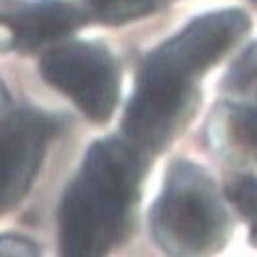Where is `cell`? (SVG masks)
Listing matches in <instances>:
<instances>
[{"mask_svg": "<svg viewBox=\"0 0 257 257\" xmlns=\"http://www.w3.org/2000/svg\"><path fill=\"white\" fill-rule=\"evenodd\" d=\"M241 11H214L188 23L153 49L137 76L122 118V137L151 157L190 120L198 104V80L247 33Z\"/></svg>", "mask_w": 257, "mask_h": 257, "instance_id": "obj_1", "label": "cell"}, {"mask_svg": "<svg viewBox=\"0 0 257 257\" xmlns=\"http://www.w3.org/2000/svg\"><path fill=\"white\" fill-rule=\"evenodd\" d=\"M147 155L124 137L94 141L63 192L59 204V247L70 257L112 251L131 227Z\"/></svg>", "mask_w": 257, "mask_h": 257, "instance_id": "obj_2", "label": "cell"}, {"mask_svg": "<svg viewBox=\"0 0 257 257\" xmlns=\"http://www.w3.org/2000/svg\"><path fill=\"white\" fill-rule=\"evenodd\" d=\"M151 235L170 255H204L224 245L231 220L212 178L190 162H176L149 214Z\"/></svg>", "mask_w": 257, "mask_h": 257, "instance_id": "obj_3", "label": "cell"}, {"mask_svg": "<svg viewBox=\"0 0 257 257\" xmlns=\"http://www.w3.org/2000/svg\"><path fill=\"white\" fill-rule=\"evenodd\" d=\"M43 80L92 122L112 118L120 98V68L108 47L96 41H57L41 55Z\"/></svg>", "mask_w": 257, "mask_h": 257, "instance_id": "obj_4", "label": "cell"}, {"mask_svg": "<svg viewBox=\"0 0 257 257\" xmlns=\"http://www.w3.org/2000/svg\"><path fill=\"white\" fill-rule=\"evenodd\" d=\"M57 120L39 110H21L0 120V214L33 186Z\"/></svg>", "mask_w": 257, "mask_h": 257, "instance_id": "obj_5", "label": "cell"}, {"mask_svg": "<svg viewBox=\"0 0 257 257\" xmlns=\"http://www.w3.org/2000/svg\"><path fill=\"white\" fill-rule=\"evenodd\" d=\"M84 21V11L66 0H9L0 5V51L47 49Z\"/></svg>", "mask_w": 257, "mask_h": 257, "instance_id": "obj_6", "label": "cell"}, {"mask_svg": "<svg viewBox=\"0 0 257 257\" xmlns=\"http://www.w3.org/2000/svg\"><path fill=\"white\" fill-rule=\"evenodd\" d=\"M212 147L233 164H257V104H220L208 124Z\"/></svg>", "mask_w": 257, "mask_h": 257, "instance_id": "obj_7", "label": "cell"}, {"mask_svg": "<svg viewBox=\"0 0 257 257\" xmlns=\"http://www.w3.org/2000/svg\"><path fill=\"white\" fill-rule=\"evenodd\" d=\"M231 204L249 220H257V176H241L227 188Z\"/></svg>", "mask_w": 257, "mask_h": 257, "instance_id": "obj_8", "label": "cell"}, {"mask_svg": "<svg viewBox=\"0 0 257 257\" xmlns=\"http://www.w3.org/2000/svg\"><path fill=\"white\" fill-rule=\"evenodd\" d=\"M253 84H257V43L241 55L227 80L231 90H247Z\"/></svg>", "mask_w": 257, "mask_h": 257, "instance_id": "obj_9", "label": "cell"}, {"mask_svg": "<svg viewBox=\"0 0 257 257\" xmlns=\"http://www.w3.org/2000/svg\"><path fill=\"white\" fill-rule=\"evenodd\" d=\"M37 247L33 241H29L21 235H0V255H35Z\"/></svg>", "mask_w": 257, "mask_h": 257, "instance_id": "obj_10", "label": "cell"}, {"mask_svg": "<svg viewBox=\"0 0 257 257\" xmlns=\"http://www.w3.org/2000/svg\"><path fill=\"white\" fill-rule=\"evenodd\" d=\"M9 106V96H7V90L3 86V82H0V114H3Z\"/></svg>", "mask_w": 257, "mask_h": 257, "instance_id": "obj_11", "label": "cell"}, {"mask_svg": "<svg viewBox=\"0 0 257 257\" xmlns=\"http://www.w3.org/2000/svg\"><path fill=\"white\" fill-rule=\"evenodd\" d=\"M251 241L257 247V220H253V229H251Z\"/></svg>", "mask_w": 257, "mask_h": 257, "instance_id": "obj_12", "label": "cell"}, {"mask_svg": "<svg viewBox=\"0 0 257 257\" xmlns=\"http://www.w3.org/2000/svg\"><path fill=\"white\" fill-rule=\"evenodd\" d=\"M157 3H164V0H157Z\"/></svg>", "mask_w": 257, "mask_h": 257, "instance_id": "obj_13", "label": "cell"}]
</instances>
